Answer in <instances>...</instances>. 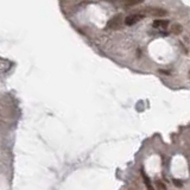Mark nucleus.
<instances>
[{
  "label": "nucleus",
  "mask_w": 190,
  "mask_h": 190,
  "mask_svg": "<svg viewBox=\"0 0 190 190\" xmlns=\"http://www.w3.org/2000/svg\"><path fill=\"white\" fill-rule=\"evenodd\" d=\"M146 12L152 15V17H165L168 14V12L164 10V8H159V7H153V8H147Z\"/></svg>",
  "instance_id": "7ed1b4c3"
},
{
  "label": "nucleus",
  "mask_w": 190,
  "mask_h": 190,
  "mask_svg": "<svg viewBox=\"0 0 190 190\" xmlns=\"http://www.w3.org/2000/svg\"><path fill=\"white\" fill-rule=\"evenodd\" d=\"M174 183H175L177 186H182V182H179L178 179H174Z\"/></svg>",
  "instance_id": "6e6552de"
},
{
  "label": "nucleus",
  "mask_w": 190,
  "mask_h": 190,
  "mask_svg": "<svg viewBox=\"0 0 190 190\" xmlns=\"http://www.w3.org/2000/svg\"><path fill=\"white\" fill-rule=\"evenodd\" d=\"M144 17H145V15L142 14V13L131 14V15H128V17H126V18H125V24L128 25V26L134 25V24H137L138 22H140L142 19H144Z\"/></svg>",
  "instance_id": "f257e3e1"
},
{
  "label": "nucleus",
  "mask_w": 190,
  "mask_h": 190,
  "mask_svg": "<svg viewBox=\"0 0 190 190\" xmlns=\"http://www.w3.org/2000/svg\"><path fill=\"white\" fill-rule=\"evenodd\" d=\"M156 184H157V186H158L159 190H166V185L162 181H156Z\"/></svg>",
  "instance_id": "0eeeda50"
},
{
  "label": "nucleus",
  "mask_w": 190,
  "mask_h": 190,
  "mask_svg": "<svg viewBox=\"0 0 190 190\" xmlns=\"http://www.w3.org/2000/svg\"><path fill=\"white\" fill-rule=\"evenodd\" d=\"M183 27L179 25V24H174L172 25V33H175V34H179L182 32Z\"/></svg>",
  "instance_id": "39448f33"
},
{
  "label": "nucleus",
  "mask_w": 190,
  "mask_h": 190,
  "mask_svg": "<svg viewBox=\"0 0 190 190\" xmlns=\"http://www.w3.org/2000/svg\"><path fill=\"white\" fill-rule=\"evenodd\" d=\"M168 25H169V20L166 19H156L152 23V26L156 29H165L168 27Z\"/></svg>",
  "instance_id": "20e7f679"
},
{
  "label": "nucleus",
  "mask_w": 190,
  "mask_h": 190,
  "mask_svg": "<svg viewBox=\"0 0 190 190\" xmlns=\"http://www.w3.org/2000/svg\"><path fill=\"white\" fill-rule=\"evenodd\" d=\"M142 175H143V178H144V182H145V184H146V186H147V189L149 190H153V188H152V185H151V182H150V178L144 174V171L142 172Z\"/></svg>",
  "instance_id": "423d86ee"
},
{
  "label": "nucleus",
  "mask_w": 190,
  "mask_h": 190,
  "mask_svg": "<svg viewBox=\"0 0 190 190\" xmlns=\"http://www.w3.org/2000/svg\"><path fill=\"white\" fill-rule=\"evenodd\" d=\"M121 22H123V15L121 14H118V15L113 17V18L108 22L107 29H118L120 26V24H121Z\"/></svg>",
  "instance_id": "f03ea898"
}]
</instances>
